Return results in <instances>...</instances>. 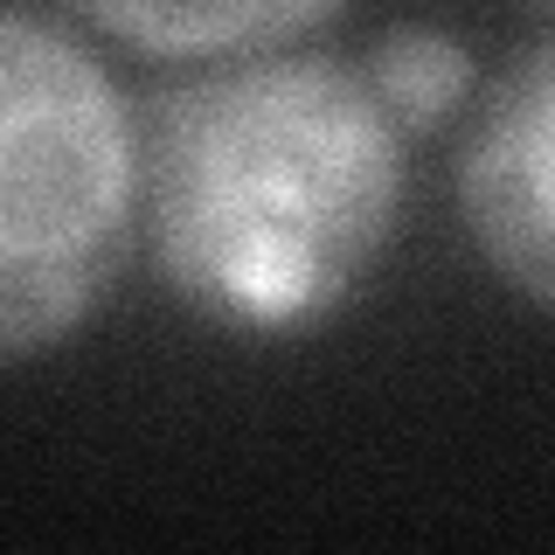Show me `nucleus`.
<instances>
[{
  "mask_svg": "<svg viewBox=\"0 0 555 555\" xmlns=\"http://www.w3.org/2000/svg\"><path fill=\"white\" fill-rule=\"evenodd\" d=\"M396 118L326 56H243L146 98V250L173 299L230 334L326 320L396 236Z\"/></svg>",
  "mask_w": 555,
  "mask_h": 555,
  "instance_id": "nucleus-1",
  "label": "nucleus"
},
{
  "mask_svg": "<svg viewBox=\"0 0 555 555\" xmlns=\"http://www.w3.org/2000/svg\"><path fill=\"white\" fill-rule=\"evenodd\" d=\"M139 202V126L63 22H0V354L28 361L98 306Z\"/></svg>",
  "mask_w": 555,
  "mask_h": 555,
  "instance_id": "nucleus-2",
  "label": "nucleus"
},
{
  "mask_svg": "<svg viewBox=\"0 0 555 555\" xmlns=\"http://www.w3.org/2000/svg\"><path fill=\"white\" fill-rule=\"evenodd\" d=\"M459 208L486 264L555 312V35L486 83L459 146Z\"/></svg>",
  "mask_w": 555,
  "mask_h": 555,
  "instance_id": "nucleus-3",
  "label": "nucleus"
},
{
  "mask_svg": "<svg viewBox=\"0 0 555 555\" xmlns=\"http://www.w3.org/2000/svg\"><path fill=\"white\" fill-rule=\"evenodd\" d=\"M326 0H264V8H91L98 28L126 35L146 56H278L292 35L326 28Z\"/></svg>",
  "mask_w": 555,
  "mask_h": 555,
  "instance_id": "nucleus-4",
  "label": "nucleus"
},
{
  "mask_svg": "<svg viewBox=\"0 0 555 555\" xmlns=\"http://www.w3.org/2000/svg\"><path fill=\"white\" fill-rule=\"evenodd\" d=\"M369 91L382 98V112L403 118L410 132H430L438 118H451L465 104V91H473V56H465V42H451L444 28L403 22V28L375 35Z\"/></svg>",
  "mask_w": 555,
  "mask_h": 555,
  "instance_id": "nucleus-5",
  "label": "nucleus"
}]
</instances>
